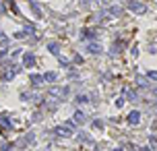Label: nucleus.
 <instances>
[{
    "mask_svg": "<svg viewBox=\"0 0 157 151\" xmlns=\"http://www.w3.org/2000/svg\"><path fill=\"white\" fill-rule=\"evenodd\" d=\"M56 135H58V137H72V126H70V124L56 126Z\"/></svg>",
    "mask_w": 157,
    "mask_h": 151,
    "instance_id": "1",
    "label": "nucleus"
},
{
    "mask_svg": "<svg viewBox=\"0 0 157 151\" xmlns=\"http://www.w3.org/2000/svg\"><path fill=\"white\" fill-rule=\"evenodd\" d=\"M23 66H25V69H33L35 66V56L31 52H25V56H23Z\"/></svg>",
    "mask_w": 157,
    "mask_h": 151,
    "instance_id": "2",
    "label": "nucleus"
},
{
    "mask_svg": "<svg viewBox=\"0 0 157 151\" xmlns=\"http://www.w3.org/2000/svg\"><path fill=\"white\" fill-rule=\"evenodd\" d=\"M85 48H87V52H89V54H101V52H103L101 44H97V42H89Z\"/></svg>",
    "mask_w": 157,
    "mask_h": 151,
    "instance_id": "3",
    "label": "nucleus"
},
{
    "mask_svg": "<svg viewBox=\"0 0 157 151\" xmlns=\"http://www.w3.org/2000/svg\"><path fill=\"white\" fill-rule=\"evenodd\" d=\"M126 6L130 8L132 12H145V6L141 4V2H136V0H130V2H126Z\"/></svg>",
    "mask_w": 157,
    "mask_h": 151,
    "instance_id": "4",
    "label": "nucleus"
},
{
    "mask_svg": "<svg viewBox=\"0 0 157 151\" xmlns=\"http://www.w3.org/2000/svg\"><path fill=\"white\" fill-rule=\"evenodd\" d=\"M139 122H141V112H139V110L130 112V114H128V124L135 126V124H139Z\"/></svg>",
    "mask_w": 157,
    "mask_h": 151,
    "instance_id": "5",
    "label": "nucleus"
},
{
    "mask_svg": "<svg viewBox=\"0 0 157 151\" xmlns=\"http://www.w3.org/2000/svg\"><path fill=\"white\" fill-rule=\"evenodd\" d=\"M72 120H75V124H85V122H87V116H85V112H75V114H72Z\"/></svg>",
    "mask_w": 157,
    "mask_h": 151,
    "instance_id": "6",
    "label": "nucleus"
},
{
    "mask_svg": "<svg viewBox=\"0 0 157 151\" xmlns=\"http://www.w3.org/2000/svg\"><path fill=\"white\" fill-rule=\"evenodd\" d=\"M136 83H139V87H141V89H153L151 81H147L145 77H136Z\"/></svg>",
    "mask_w": 157,
    "mask_h": 151,
    "instance_id": "7",
    "label": "nucleus"
},
{
    "mask_svg": "<svg viewBox=\"0 0 157 151\" xmlns=\"http://www.w3.org/2000/svg\"><path fill=\"white\" fill-rule=\"evenodd\" d=\"M31 143H35V135L33 133H27V135L19 141V145H31Z\"/></svg>",
    "mask_w": 157,
    "mask_h": 151,
    "instance_id": "8",
    "label": "nucleus"
},
{
    "mask_svg": "<svg viewBox=\"0 0 157 151\" xmlns=\"http://www.w3.org/2000/svg\"><path fill=\"white\" fill-rule=\"evenodd\" d=\"M44 79L48 83H54V81H58V72H56V70H50V72H45V75H44Z\"/></svg>",
    "mask_w": 157,
    "mask_h": 151,
    "instance_id": "9",
    "label": "nucleus"
},
{
    "mask_svg": "<svg viewBox=\"0 0 157 151\" xmlns=\"http://www.w3.org/2000/svg\"><path fill=\"white\" fill-rule=\"evenodd\" d=\"M48 50H50L52 54H56V56H58V52H60V44H56V42H50V44H48Z\"/></svg>",
    "mask_w": 157,
    "mask_h": 151,
    "instance_id": "10",
    "label": "nucleus"
},
{
    "mask_svg": "<svg viewBox=\"0 0 157 151\" xmlns=\"http://www.w3.org/2000/svg\"><path fill=\"white\" fill-rule=\"evenodd\" d=\"M31 11L35 12V17H37V19H42V17H44V15H42V11H39V6H37V2H35V0H31Z\"/></svg>",
    "mask_w": 157,
    "mask_h": 151,
    "instance_id": "11",
    "label": "nucleus"
},
{
    "mask_svg": "<svg viewBox=\"0 0 157 151\" xmlns=\"http://www.w3.org/2000/svg\"><path fill=\"white\" fill-rule=\"evenodd\" d=\"M44 75H31V85H39V83H44Z\"/></svg>",
    "mask_w": 157,
    "mask_h": 151,
    "instance_id": "12",
    "label": "nucleus"
},
{
    "mask_svg": "<svg viewBox=\"0 0 157 151\" xmlns=\"http://www.w3.org/2000/svg\"><path fill=\"white\" fill-rule=\"evenodd\" d=\"M0 126L2 128H11V118L8 116H0Z\"/></svg>",
    "mask_w": 157,
    "mask_h": 151,
    "instance_id": "13",
    "label": "nucleus"
},
{
    "mask_svg": "<svg viewBox=\"0 0 157 151\" xmlns=\"http://www.w3.org/2000/svg\"><path fill=\"white\" fill-rule=\"evenodd\" d=\"M118 52H120V42H116V44L112 46V50H110V54H112V56H116Z\"/></svg>",
    "mask_w": 157,
    "mask_h": 151,
    "instance_id": "14",
    "label": "nucleus"
},
{
    "mask_svg": "<svg viewBox=\"0 0 157 151\" xmlns=\"http://www.w3.org/2000/svg\"><path fill=\"white\" fill-rule=\"evenodd\" d=\"M78 141H83V143H91V137L87 135V133H81V135H78Z\"/></svg>",
    "mask_w": 157,
    "mask_h": 151,
    "instance_id": "15",
    "label": "nucleus"
},
{
    "mask_svg": "<svg viewBox=\"0 0 157 151\" xmlns=\"http://www.w3.org/2000/svg\"><path fill=\"white\" fill-rule=\"evenodd\" d=\"M87 102H91V97H87V95H78L77 97V104H87Z\"/></svg>",
    "mask_w": 157,
    "mask_h": 151,
    "instance_id": "16",
    "label": "nucleus"
},
{
    "mask_svg": "<svg viewBox=\"0 0 157 151\" xmlns=\"http://www.w3.org/2000/svg\"><path fill=\"white\" fill-rule=\"evenodd\" d=\"M0 46H8V37L0 31Z\"/></svg>",
    "mask_w": 157,
    "mask_h": 151,
    "instance_id": "17",
    "label": "nucleus"
},
{
    "mask_svg": "<svg viewBox=\"0 0 157 151\" xmlns=\"http://www.w3.org/2000/svg\"><path fill=\"white\" fill-rule=\"evenodd\" d=\"M120 6H112V8H110V15H114V17H118V15H120Z\"/></svg>",
    "mask_w": 157,
    "mask_h": 151,
    "instance_id": "18",
    "label": "nucleus"
},
{
    "mask_svg": "<svg viewBox=\"0 0 157 151\" xmlns=\"http://www.w3.org/2000/svg\"><path fill=\"white\" fill-rule=\"evenodd\" d=\"M58 62H60L62 66H66V64H68V58H64V56H60V54H58Z\"/></svg>",
    "mask_w": 157,
    "mask_h": 151,
    "instance_id": "19",
    "label": "nucleus"
},
{
    "mask_svg": "<svg viewBox=\"0 0 157 151\" xmlns=\"http://www.w3.org/2000/svg\"><path fill=\"white\" fill-rule=\"evenodd\" d=\"M11 149H12V145H11V143H4V145L0 147V151H11Z\"/></svg>",
    "mask_w": 157,
    "mask_h": 151,
    "instance_id": "20",
    "label": "nucleus"
},
{
    "mask_svg": "<svg viewBox=\"0 0 157 151\" xmlns=\"http://www.w3.org/2000/svg\"><path fill=\"white\" fill-rule=\"evenodd\" d=\"M151 149L157 151V139H155V137H151Z\"/></svg>",
    "mask_w": 157,
    "mask_h": 151,
    "instance_id": "21",
    "label": "nucleus"
},
{
    "mask_svg": "<svg viewBox=\"0 0 157 151\" xmlns=\"http://www.w3.org/2000/svg\"><path fill=\"white\" fill-rule=\"evenodd\" d=\"M149 79H151V81H157V72L155 70H149Z\"/></svg>",
    "mask_w": 157,
    "mask_h": 151,
    "instance_id": "22",
    "label": "nucleus"
},
{
    "mask_svg": "<svg viewBox=\"0 0 157 151\" xmlns=\"http://www.w3.org/2000/svg\"><path fill=\"white\" fill-rule=\"evenodd\" d=\"M124 104H126V102H124V97H120V99H118V102H116V106H118V108H122Z\"/></svg>",
    "mask_w": 157,
    "mask_h": 151,
    "instance_id": "23",
    "label": "nucleus"
},
{
    "mask_svg": "<svg viewBox=\"0 0 157 151\" xmlns=\"http://www.w3.org/2000/svg\"><path fill=\"white\" fill-rule=\"evenodd\" d=\"M78 2H81L83 6H87V4H91V2H95V0H78Z\"/></svg>",
    "mask_w": 157,
    "mask_h": 151,
    "instance_id": "24",
    "label": "nucleus"
},
{
    "mask_svg": "<svg viewBox=\"0 0 157 151\" xmlns=\"http://www.w3.org/2000/svg\"><path fill=\"white\" fill-rule=\"evenodd\" d=\"M95 128H103V122H101V120H95Z\"/></svg>",
    "mask_w": 157,
    "mask_h": 151,
    "instance_id": "25",
    "label": "nucleus"
},
{
    "mask_svg": "<svg viewBox=\"0 0 157 151\" xmlns=\"http://www.w3.org/2000/svg\"><path fill=\"white\" fill-rule=\"evenodd\" d=\"M136 54H139V46L135 44V46H132V56H136Z\"/></svg>",
    "mask_w": 157,
    "mask_h": 151,
    "instance_id": "26",
    "label": "nucleus"
},
{
    "mask_svg": "<svg viewBox=\"0 0 157 151\" xmlns=\"http://www.w3.org/2000/svg\"><path fill=\"white\" fill-rule=\"evenodd\" d=\"M4 54H6V52H0V58H2V56H4Z\"/></svg>",
    "mask_w": 157,
    "mask_h": 151,
    "instance_id": "27",
    "label": "nucleus"
},
{
    "mask_svg": "<svg viewBox=\"0 0 157 151\" xmlns=\"http://www.w3.org/2000/svg\"><path fill=\"white\" fill-rule=\"evenodd\" d=\"M132 151H135V149H132Z\"/></svg>",
    "mask_w": 157,
    "mask_h": 151,
    "instance_id": "28",
    "label": "nucleus"
}]
</instances>
